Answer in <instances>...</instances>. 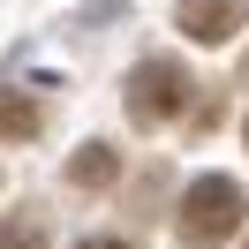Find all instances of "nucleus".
I'll return each mask as SVG.
<instances>
[{
	"label": "nucleus",
	"instance_id": "f257e3e1",
	"mask_svg": "<svg viewBox=\"0 0 249 249\" xmlns=\"http://www.w3.org/2000/svg\"><path fill=\"white\" fill-rule=\"evenodd\" d=\"M242 181H227V174H204V181L181 189V212H174V234H181V249H219L234 227H242Z\"/></svg>",
	"mask_w": 249,
	"mask_h": 249
},
{
	"label": "nucleus",
	"instance_id": "f03ea898",
	"mask_svg": "<svg viewBox=\"0 0 249 249\" xmlns=\"http://www.w3.org/2000/svg\"><path fill=\"white\" fill-rule=\"evenodd\" d=\"M189 68L181 61H166V53H151V61H136L128 68V113H136L143 128H166V121H181V106H189Z\"/></svg>",
	"mask_w": 249,
	"mask_h": 249
},
{
	"label": "nucleus",
	"instance_id": "7ed1b4c3",
	"mask_svg": "<svg viewBox=\"0 0 249 249\" xmlns=\"http://www.w3.org/2000/svg\"><path fill=\"white\" fill-rule=\"evenodd\" d=\"M242 23H249V0H181V31L196 46H227Z\"/></svg>",
	"mask_w": 249,
	"mask_h": 249
},
{
	"label": "nucleus",
	"instance_id": "20e7f679",
	"mask_svg": "<svg viewBox=\"0 0 249 249\" xmlns=\"http://www.w3.org/2000/svg\"><path fill=\"white\" fill-rule=\"evenodd\" d=\"M113 174H121V151H113V143H83V151L68 159V181L76 189H106Z\"/></svg>",
	"mask_w": 249,
	"mask_h": 249
},
{
	"label": "nucleus",
	"instance_id": "39448f33",
	"mask_svg": "<svg viewBox=\"0 0 249 249\" xmlns=\"http://www.w3.org/2000/svg\"><path fill=\"white\" fill-rule=\"evenodd\" d=\"M38 128H46V113H38V98H31V91H0V136L31 143Z\"/></svg>",
	"mask_w": 249,
	"mask_h": 249
},
{
	"label": "nucleus",
	"instance_id": "423d86ee",
	"mask_svg": "<svg viewBox=\"0 0 249 249\" xmlns=\"http://www.w3.org/2000/svg\"><path fill=\"white\" fill-rule=\"evenodd\" d=\"M0 249H46V219L38 212H8L0 219Z\"/></svg>",
	"mask_w": 249,
	"mask_h": 249
},
{
	"label": "nucleus",
	"instance_id": "0eeeda50",
	"mask_svg": "<svg viewBox=\"0 0 249 249\" xmlns=\"http://www.w3.org/2000/svg\"><path fill=\"white\" fill-rule=\"evenodd\" d=\"M76 249H136V242H121V234H91V242H76Z\"/></svg>",
	"mask_w": 249,
	"mask_h": 249
},
{
	"label": "nucleus",
	"instance_id": "6e6552de",
	"mask_svg": "<svg viewBox=\"0 0 249 249\" xmlns=\"http://www.w3.org/2000/svg\"><path fill=\"white\" fill-rule=\"evenodd\" d=\"M242 249H249V242H242Z\"/></svg>",
	"mask_w": 249,
	"mask_h": 249
}]
</instances>
